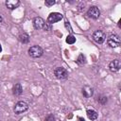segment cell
I'll return each instance as SVG.
<instances>
[{
  "mask_svg": "<svg viewBox=\"0 0 121 121\" xmlns=\"http://www.w3.org/2000/svg\"><path fill=\"white\" fill-rule=\"evenodd\" d=\"M43 50L39 45H33L28 49V54L31 58H39L43 55Z\"/></svg>",
  "mask_w": 121,
  "mask_h": 121,
  "instance_id": "obj_1",
  "label": "cell"
},
{
  "mask_svg": "<svg viewBox=\"0 0 121 121\" xmlns=\"http://www.w3.org/2000/svg\"><path fill=\"white\" fill-rule=\"evenodd\" d=\"M54 75L59 79H65L68 78V72L63 67H57L54 70Z\"/></svg>",
  "mask_w": 121,
  "mask_h": 121,
  "instance_id": "obj_2",
  "label": "cell"
},
{
  "mask_svg": "<svg viewBox=\"0 0 121 121\" xmlns=\"http://www.w3.org/2000/svg\"><path fill=\"white\" fill-rule=\"evenodd\" d=\"M27 109H28V105L25 101H19L14 106V112L16 114H20V113L27 111Z\"/></svg>",
  "mask_w": 121,
  "mask_h": 121,
  "instance_id": "obj_3",
  "label": "cell"
},
{
  "mask_svg": "<svg viewBox=\"0 0 121 121\" xmlns=\"http://www.w3.org/2000/svg\"><path fill=\"white\" fill-rule=\"evenodd\" d=\"M93 39L97 43H102L106 40V34L101 30H96L93 33Z\"/></svg>",
  "mask_w": 121,
  "mask_h": 121,
  "instance_id": "obj_4",
  "label": "cell"
},
{
  "mask_svg": "<svg viewBox=\"0 0 121 121\" xmlns=\"http://www.w3.org/2000/svg\"><path fill=\"white\" fill-rule=\"evenodd\" d=\"M107 43L108 44L112 47V48H115V47H118L120 45V38L117 36V35H111L108 40H107Z\"/></svg>",
  "mask_w": 121,
  "mask_h": 121,
  "instance_id": "obj_5",
  "label": "cell"
},
{
  "mask_svg": "<svg viewBox=\"0 0 121 121\" xmlns=\"http://www.w3.org/2000/svg\"><path fill=\"white\" fill-rule=\"evenodd\" d=\"M62 14L61 13H59V12H52L49 14L48 18H47V23L48 24H54V23H57L59 21H60L62 19Z\"/></svg>",
  "mask_w": 121,
  "mask_h": 121,
  "instance_id": "obj_6",
  "label": "cell"
},
{
  "mask_svg": "<svg viewBox=\"0 0 121 121\" xmlns=\"http://www.w3.org/2000/svg\"><path fill=\"white\" fill-rule=\"evenodd\" d=\"M87 15H88V17H90V18H92V19H97V18L99 17V15H100V11H99L98 8L93 6V7H91V8L88 9Z\"/></svg>",
  "mask_w": 121,
  "mask_h": 121,
  "instance_id": "obj_7",
  "label": "cell"
},
{
  "mask_svg": "<svg viewBox=\"0 0 121 121\" xmlns=\"http://www.w3.org/2000/svg\"><path fill=\"white\" fill-rule=\"evenodd\" d=\"M109 68L112 72L119 71L120 68H121V62H120V60H112L110 62V64H109Z\"/></svg>",
  "mask_w": 121,
  "mask_h": 121,
  "instance_id": "obj_8",
  "label": "cell"
},
{
  "mask_svg": "<svg viewBox=\"0 0 121 121\" xmlns=\"http://www.w3.org/2000/svg\"><path fill=\"white\" fill-rule=\"evenodd\" d=\"M44 21L41 17H36L33 20V26L35 29H43L44 26Z\"/></svg>",
  "mask_w": 121,
  "mask_h": 121,
  "instance_id": "obj_9",
  "label": "cell"
},
{
  "mask_svg": "<svg viewBox=\"0 0 121 121\" xmlns=\"http://www.w3.org/2000/svg\"><path fill=\"white\" fill-rule=\"evenodd\" d=\"M19 5H20V1L18 0H7L6 1V6L9 9H14L18 8Z\"/></svg>",
  "mask_w": 121,
  "mask_h": 121,
  "instance_id": "obj_10",
  "label": "cell"
},
{
  "mask_svg": "<svg viewBox=\"0 0 121 121\" xmlns=\"http://www.w3.org/2000/svg\"><path fill=\"white\" fill-rule=\"evenodd\" d=\"M94 94V91H93V88L90 87V86H84L82 88V95L85 96V97H91Z\"/></svg>",
  "mask_w": 121,
  "mask_h": 121,
  "instance_id": "obj_11",
  "label": "cell"
},
{
  "mask_svg": "<svg viewBox=\"0 0 121 121\" xmlns=\"http://www.w3.org/2000/svg\"><path fill=\"white\" fill-rule=\"evenodd\" d=\"M13 94L15 95H20L22 93H23V88H22V85L20 83H16L14 86H13Z\"/></svg>",
  "mask_w": 121,
  "mask_h": 121,
  "instance_id": "obj_12",
  "label": "cell"
},
{
  "mask_svg": "<svg viewBox=\"0 0 121 121\" xmlns=\"http://www.w3.org/2000/svg\"><path fill=\"white\" fill-rule=\"evenodd\" d=\"M87 116H88V118L91 119V120H95V119H97L98 114H97V112H96L95 111H94V110H88V111H87Z\"/></svg>",
  "mask_w": 121,
  "mask_h": 121,
  "instance_id": "obj_13",
  "label": "cell"
},
{
  "mask_svg": "<svg viewBox=\"0 0 121 121\" xmlns=\"http://www.w3.org/2000/svg\"><path fill=\"white\" fill-rule=\"evenodd\" d=\"M19 40H20V42L23 43H27L29 42V36H28V34H26V33H23V34H21V35L19 36Z\"/></svg>",
  "mask_w": 121,
  "mask_h": 121,
  "instance_id": "obj_14",
  "label": "cell"
},
{
  "mask_svg": "<svg viewBox=\"0 0 121 121\" xmlns=\"http://www.w3.org/2000/svg\"><path fill=\"white\" fill-rule=\"evenodd\" d=\"M85 62H86L85 57L83 56V54H80V55L78 57V59H77V63L79 64V65H82V64H84Z\"/></svg>",
  "mask_w": 121,
  "mask_h": 121,
  "instance_id": "obj_15",
  "label": "cell"
},
{
  "mask_svg": "<svg viewBox=\"0 0 121 121\" xmlns=\"http://www.w3.org/2000/svg\"><path fill=\"white\" fill-rule=\"evenodd\" d=\"M66 43H69V44L75 43H76V38H75V36H73L72 34H71V35H68V36L66 37Z\"/></svg>",
  "mask_w": 121,
  "mask_h": 121,
  "instance_id": "obj_16",
  "label": "cell"
},
{
  "mask_svg": "<svg viewBox=\"0 0 121 121\" xmlns=\"http://www.w3.org/2000/svg\"><path fill=\"white\" fill-rule=\"evenodd\" d=\"M44 3H45V5H46L47 7H51V6L55 5V3H56V2H55L54 0H46Z\"/></svg>",
  "mask_w": 121,
  "mask_h": 121,
  "instance_id": "obj_17",
  "label": "cell"
},
{
  "mask_svg": "<svg viewBox=\"0 0 121 121\" xmlns=\"http://www.w3.org/2000/svg\"><path fill=\"white\" fill-rule=\"evenodd\" d=\"M45 121H55V118H54V116L52 114H50V115L45 117Z\"/></svg>",
  "mask_w": 121,
  "mask_h": 121,
  "instance_id": "obj_18",
  "label": "cell"
},
{
  "mask_svg": "<svg viewBox=\"0 0 121 121\" xmlns=\"http://www.w3.org/2000/svg\"><path fill=\"white\" fill-rule=\"evenodd\" d=\"M50 28H51L50 25H49L48 23H45V24H44V26H43V29H44V30H50Z\"/></svg>",
  "mask_w": 121,
  "mask_h": 121,
  "instance_id": "obj_19",
  "label": "cell"
},
{
  "mask_svg": "<svg viewBox=\"0 0 121 121\" xmlns=\"http://www.w3.org/2000/svg\"><path fill=\"white\" fill-rule=\"evenodd\" d=\"M65 26L67 27V28H69V31L72 33L73 32V30H72V28H71V26H70V25H69V23L68 22H65Z\"/></svg>",
  "mask_w": 121,
  "mask_h": 121,
  "instance_id": "obj_20",
  "label": "cell"
},
{
  "mask_svg": "<svg viewBox=\"0 0 121 121\" xmlns=\"http://www.w3.org/2000/svg\"><path fill=\"white\" fill-rule=\"evenodd\" d=\"M78 121H85V120H84L83 117H79V116H78Z\"/></svg>",
  "mask_w": 121,
  "mask_h": 121,
  "instance_id": "obj_21",
  "label": "cell"
},
{
  "mask_svg": "<svg viewBox=\"0 0 121 121\" xmlns=\"http://www.w3.org/2000/svg\"><path fill=\"white\" fill-rule=\"evenodd\" d=\"M2 21H3V18H2V16L0 15V22H2Z\"/></svg>",
  "mask_w": 121,
  "mask_h": 121,
  "instance_id": "obj_22",
  "label": "cell"
},
{
  "mask_svg": "<svg viewBox=\"0 0 121 121\" xmlns=\"http://www.w3.org/2000/svg\"><path fill=\"white\" fill-rule=\"evenodd\" d=\"M1 51H2V47H1V44H0V53H1Z\"/></svg>",
  "mask_w": 121,
  "mask_h": 121,
  "instance_id": "obj_23",
  "label": "cell"
}]
</instances>
